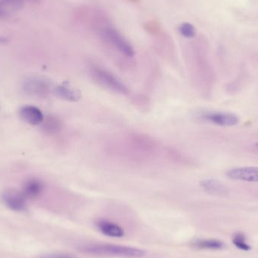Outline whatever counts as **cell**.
<instances>
[{"label":"cell","mask_w":258,"mask_h":258,"mask_svg":"<svg viewBox=\"0 0 258 258\" xmlns=\"http://www.w3.org/2000/svg\"><path fill=\"white\" fill-rule=\"evenodd\" d=\"M82 252L97 256L118 257H141L145 255L144 250L126 245L114 244H86L80 248Z\"/></svg>","instance_id":"cell-1"},{"label":"cell","mask_w":258,"mask_h":258,"mask_svg":"<svg viewBox=\"0 0 258 258\" xmlns=\"http://www.w3.org/2000/svg\"><path fill=\"white\" fill-rule=\"evenodd\" d=\"M75 18L86 28L98 32L110 22L104 11L92 6H80L75 11Z\"/></svg>","instance_id":"cell-2"},{"label":"cell","mask_w":258,"mask_h":258,"mask_svg":"<svg viewBox=\"0 0 258 258\" xmlns=\"http://www.w3.org/2000/svg\"><path fill=\"white\" fill-rule=\"evenodd\" d=\"M97 33L99 34L104 42L111 45L121 54L128 57H132L135 55V50L133 47L122 36V33L112 25L111 23L100 29Z\"/></svg>","instance_id":"cell-3"},{"label":"cell","mask_w":258,"mask_h":258,"mask_svg":"<svg viewBox=\"0 0 258 258\" xmlns=\"http://www.w3.org/2000/svg\"><path fill=\"white\" fill-rule=\"evenodd\" d=\"M23 90L29 96L45 98L51 92V84L48 80L42 77H29L23 83Z\"/></svg>","instance_id":"cell-4"},{"label":"cell","mask_w":258,"mask_h":258,"mask_svg":"<svg viewBox=\"0 0 258 258\" xmlns=\"http://www.w3.org/2000/svg\"><path fill=\"white\" fill-rule=\"evenodd\" d=\"M92 74L94 78L103 86L120 94H128V89L126 86L108 71L99 67L93 66Z\"/></svg>","instance_id":"cell-5"},{"label":"cell","mask_w":258,"mask_h":258,"mask_svg":"<svg viewBox=\"0 0 258 258\" xmlns=\"http://www.w3.org/2000/svg\"><path fill=\"white\" fill-rule=\"evenodd\" d=\"M2 199L6 206L15 212H24L27 209V198L22 191L7 189L3 192Z\"/></svg>","instance_id":"cell-6"},{"label":"cell","mask_w":258,"mask_h":258,"mask_svg":"<svg viewBox=\"0 0 258 258\" xmlns=\"http://www.w3.org/2000/svg\"><path fill=\"white\" fill-rule=\"evenodd\" d=\"M228 178L241 181L258 183V167H238L227 171Z\"/></svg>","instance_id":"cell-7"},{"label":"cell","mask_w":258,"mask_h":258,"mask_svg":"<svg viewBox=\"0 0 258 258\" xmlns=\"http://www.w3.org/2000/svg\"><path fill=\"white\" fill-rule=\"evenodd\" d=\"M203 119L220 126H234L239 122V118L228 112H211L203 115Z\"/></svg>","instance_id":"cell-8"},{"label":"cell","mask_w":258,"mask_h":258,"mask_svg":"<svg viewBox=\"0 0 258 258\" xmlns=\"http://www.w3.org/2000/svg\"><path fill=\"white\" fill-rule=\"evenodd\" d=\"M19 116L24 122L32 125H38L42 123L44 116L42 111L34 106L27 105L19 110Z\"/></svg>","instance_id":"cell-9"},{"label":"cell","mask_w":258,"mask_h":258,"mask_svg":"<svg viewBox=\"0 0 258 258\" xmlns=\"http://www.w3.org/2000/svg\"><path fill=\"white\" fill-rule=\"evenodd\" d=\"M96 226L103 234L110 237L121 238L125 235V231L120 226L107 220H99Z\"/></svg>","instance_id":"cell-10"},{"label":"cell","mask_w":258,"mask_h":258,"mask_svg":"<svg viewBox=\"0 0 258 258\" xmlns=\"http://www.w3.org/2000/svg\"><path fill=\"white\" fill-rule=\"evenodd\" d=\"M203 189L208 194L218 197H225L229 194V189L221 181L215 179H206L200 183Z\"/></svg>","instance_id":"cell-11"},{"label":"cell","mask_w":258,"mask_h":258,"mask_svg":"<svg viewBox=\"0 0 258 258\" xmlns=\"http://www.w3.org/2000/svg\"><path fill=\"white\" fill-rule=\"evenodd\" d=\"M43 188V183L39 179L31 178L24 183L22 192L27 199H36L41 195Z\"/></svg>","instance_id":"cell-12"},{"label":"cell","mask_w":258,"mask_h":258,"mask_svg":"<svg viewBox=\"0 0 258 258\" xmlns=\"http://www.w3.org/2000/svg\"><path fill=\"white\" fill-rule=\"evenodd\" d=\"M191 245L200 250H221L224 248L225 244L218 239H200L194 240Z\"/></svg>","instance_id":"cell-13"},{"label":"cell","mask_w":258,"mask_h":258,"mask_svg":"<svg viewBox=\"0 0 258 258\" xmlns=\"http://www.w3.org/2000/svg\"><path fill=\"white\" fill-rule=\"evenodd\" d=\"M24 0H0V17H6L21 10Z\"/></svg>","instance_id":"cell-14"},{"label":"cell","mask_w":258,"mask_h":258,"mask_svg":"<svg viewBox=\"0 0 258 258\" xmlns=\"http://www.w3.org/2000/svg\"><path fill=\"white\" fill-rule=\"evenodd\" d=\"M54 92L59 98H63L67 101H77L81 98V95L78 91L68 86H57L54 89Z\"/></svg>","instance_id":"cell-15"},{"label":"cell","mask_w":258,"mask_h":258,"mask_svg":"<svg viewBox=\"0 0 258 258\" xmlns=\"http://www.w3.org/2000/svg\"><path fill=\"white\" fill-rule=\"evenodd\" d=\"M233 245L242 251H248L251 249V245H248L246 242V237L242 233H235L232 239Z\"/></svg>","instance_id":"cell-16"},{"label":"cell","mask_w":258,"mask_h":258,"mask_svg":"<svg viewBox=\"0 0 258 258\" xmlns=\"http://www.w3.org/2000/svg\"><path fill=\"white\" fill-rule=\"evenodd\" d=\"M179 33L186 38H192L196 36V30L189 23H183L178 28Z\"/></svg>","instance_id":"cell-17"},{"label":"cell","mask_w":258,"mask_h":258,"mask_svg":"<svg viewBox=\"0 0 258 258\" xmlns=\"http://www.w3.org/2000/svg\"><path fill=\"white\" fill-rule=\"evenodd\" d=\"M42 123H43V128L48 132H56L60 128V122L54 117H48L46 120L44 119Z\"/></svg>","instance_id":"cell-18"},{"label":"cell","mask_w":258,"mask_h":258,"mask_svg":"<svg viewBox=\"0 0 258 258\" xmlns=\"http://www.w3.org/2000/svg\"><path fill=\"white\" fill-rule=\"evenodd\" d=\"M145 29L147 32L154 35L160 33L161 30H162L160 25L156 21H150V22L147 23Z\"/></svg>","instance_id":"cell-19"},{"label":"cell","mask_w":258,"mask_h":258,"mask_svg":"<svg viewBox=\"0 0 258 258\" xmlns=\"http://www.w3.org/2000/svg\"><path fill=\"white\" fill-rule=\"evenodd\" d=\"M41 258H75L70 254H51L42 256Z\"/></svg>","instance_id":"cell-20"},{"label":"cell","mask_w":258,"mask_h":258,"mask_svg":"<svg viewBox=\"0 0 258 258\" xmlns=\"http://www.w3.org/2000/svg\"><path fill=\"white\" fill-rule=\"evenodd\" d=\"M256 147H257L258 148V143H257V144H256Z\"/></svg>","instance_id":"cell-21"},{"label":"cell","mask_w":258,"mask_h":258,"mask_svg":"<svg viewBox=\"0 0 258 258\" xmlns=\"http://www.w3.org/2000/svg\"><path fill=\"white\" fill-rule=\"evenodd\" d=\"M33 1H36V0H33Z\"/></svg>","instance_id":"cell-22"}]
</instances>
